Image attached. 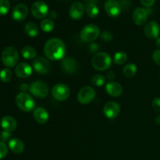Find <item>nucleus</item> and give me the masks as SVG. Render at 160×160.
Returning a JSON list of instances; mask_svg holds the SVG:
<instances>
[{
	"label": "nucleus",
	"mask_w": 160,
	"mask_h": 160,
	"mask_svg": "<svg viewBox=\"0 0 160 160\" xmlns=\"http://www.w3.org/2000/svg\"><path fill=\"white\" fill-rule=\"evenodd\" d=\"M70 90L65 84H57L52 89V95L58 101H65L69 98Z\"/></svg>",
	"instance_id": "nucleus-8"
},
{
	"label": "nucleus",
	"mask_w": 160,
	"mask_h": 160,
	"mask_svg": "<svg viewBox=\"0 0 160 160\" xmlns=\"http://www.w3.org/2000/svg\"><path fill=\"white\" fill-rule=\"evenodd\" d=\"M106 91L108 95L112 97H119L123 93L121 84L115 81H109L106 85Z\"/></svg>",
	"instance_id": "nucleus-19"
},
{
	"label": "nucleus",
	"mask_w": 160,
	"mask_h": 160,
	"mask_svg": "<svg viewBox=\"0 0 160 160\" xmlns=\"http://www.w3.org/2000/svg\"><path fill=\"white\" fill-rule=\"evenodd\" d=\"M128 60V56L124 52H118L113 56V62L118 65L125 63Z\"/></svg>",
	"instance_id": "nucleus-28"
},
{
	"label": "nucleus",
	"mask_w": 160,
	"mask_h": 160,
	"mask_svg": "<svg viewBox=\"0 0 160 160\" xmlns=\"http://www.w3.org/2000/svg\"><path fill=\"white\" fill-rule=\"evenodd\" d=\"M144 31L148 38L157 39L160 34V27L156 21H150L145 24Z\"/></svg>",
	"instance_id": "nucleus-13"
},
{
	"label": "nucleus",
	"mask_w": 160,
	"mask_h": 160,
	"mask_svg": "<svg viewBox=\"0 0 160 160\" xmlns=\"http://www.w3.org/2000/svg\"><path fill=\"white\" fill-rule=\"evenodd\" d=\"M98 48H99V46H98V44L93 43V44H91L90 45L89 49H90V51L92 52H98Z\"/></svg>",
	"instance_id": "nucleus-38"
},
{
	"label": "nucleus",
	"mask_w": 160,
	"mask_h": 160,
	"mask_svg": "<svg viewBox=\"0 0 160 160\" xmlns=\"http://www.w3.org/2000/svg\"><path fill=\"white\" fill-rule=\"evenodd\" d=\"M10 3L9 0H0V15H6L9 10Z\"/></svg>",
	"instance_id": "nucleus-31"
},
{
	"label": "nucleus",
	"mask_w": 160,
	"mask_h": 160,
	"mask_svg": "<svg viewBox=\"0 0 160 160\" xmlns=\"http://www.w3.org/2000/svg\"><path fill=\"white\" fill-rule=\"evenodd\" d=\"M137 73V66L134 63H129L124 67L123 73L127 78H132Z\"/></svg>",
	"instance_id": "nucleus-27"
},
{
	"label": "nucleus",
	"mask_w": 160,
	"mask_h": 160,
	"mask_svg": "<svg viewBox=\"0 0 160 160\" xmlns=\"http://www.w3.org/2000/svg\"><path fill=\"white\" fill-rule=\"evenodd\" d=\"M92 64L96 70L105 71L110 68L112 65V59L108 53L98 52L92 58Z\"/></svg>",
	"instance_id": "nucleus-2"
},
{
	"label": "nucleus",
	"mask_w": 160,
	"mask_h": 160,
	"mask_svg": "<svg viewBox=\"0 0 160 160\" xmlns=\"http://www.w3.org/2000/svg\"><path fill=\"white\" fill-rule=\"evenodd\" d=\"M17 120L10 116H6L1 120V127L4 131L12 132L17 128Z\"/></svg>",
	"instance_id": "nucleus-20"
},
{
	"label": "nucleus",
	"mask_w": 160,
	"mask_h": 160,
	"mask_svg": "<svg viewBox=\"0 0 160 160\" xmlns=\"http://www.w3.org/2000/svg\"><path fill=\"white\" fill-rule=\"evenodd\" d=\"M100 34V29L93 23H89L84 26L81 31V38L84 42H92L98 38Z\"/></svg>",
	"instance_id": "nucleus-5"
},
{
	"label": "nucleus",
	"mask_w": 160,
	"mask_h": 160,
	"mask_svg": "<svg viewBox=\"0 0 160 160\" xmlns=\"http://www.w3.org/2000/svg\"><path fill=\"white\" fill-rule=\"evenodd\" d=\"M30 92L37 98H45L48 95V87L45 82L42 81H34L30 85Z\"/></svg>",
	"instance_id": "nucleus-6"
},
{
	"label": "nucleus",
	"mask_w": 160,
	"mask_h": 160,
	"mask_svg": "<svg viewBox=\"0 0 160 160\" xmlns=\"http://www.w3.org/2000/svg\"><path fill=\"white\" fill-rule=\"evenodd\" d=\"M34 118L38 123L44 124L48 122V119H49V115L46 109L42 107H38L34 110Z\"/></svg>",
	"instance_id": "nucleus-21"
},
{
	"label": "nucleus",
	"mask_w": 160,
	"mask_h": 160,
	"mask_svg": "<svg viewBox=\"0 0 160 160\" xmlns=\"http://www.w3.org/2000/svg\"><path fill=\"white\" fill-rule=\"evenodd\" d=\"M15 73L18 78H27L32 73V68L27 62H20L16 67Z\"/></svg>",
	"instance_id": "nucleus-18"
},
{
	"label": "nucleus",
	"mask_w": 160,
	"mask_h": 160,
	"mask_svg": "<svg viewBox=\"0 0 160 160\" xmlns=\"http://www.w3.org/2000/svg\"><path fill=\"white\" fill-rule=\"evenodd\" d=\"M61 67H62V70L65 73H69V74L75 73L78 68V62H76V60L73 59V58L70 57L66 58L62 60V63H61Z\"/></svg>",
	"instance_id": "nucleus-17"
},
{
	"label": "nucleus",
	"mask_w": 160,
	"mask_h": 160,
	"mask_svg": "<svg viewBox=\"0 0 160 160\" xmlns=\"http://www.w3.org/2000/svg\"><path fill=\"white\" fill-rule=\"evenodd\" d=\"M8 154V148L4 142H0V159L6 157Z\"/></svg>",
	"instance_id": "nucleus-32"
},
{
	"label": "nucleus",
	"mask_w": 160,
	"mask_h": 160,
	"mask_svg": "<svg viewBox=\"0 0 160 160\" xmlns=\"http://www.w3.org/2000/svg\"><path fill=\"white\" fill-rule=\"evenodd\" d=\"M106 78L108 80H109L110 81H112L115 79V73L113 71H109L108 72L107 74H106Z\"/></svg>",
	"instance_id": "nucleus-39"
},
{
	"label": "nucleus",
	"mask_w": 160,
	"mask_h": 160,
	"mask_svg": "<svg viewBox=\"0 0 160 160\" xmlns=\"http://www.w3.org/2000/svg\"><path fill=\"white\" fill-rule=\"evenodd\" d=\"M152 108L156 112H160V98H155L153 99Z\"/></svg>",
	"instance_id": "nucleus-34"
},
{
	"label": "nucleus",
	"mask_w": 160,
	"mask_h": 160,
	"mask_svg": "<svg viewBox=\"0 0 160 160\" xmlns=\"http://www.w3.org/2000/svg\"><path fill=\"white\" fill-rule=\"evenodd\" d=\"M141 3L145 7H151L156 2V0H140Z\"/></svg>",
	"instance_id": "nucleus-37"
},
{
	"label": "nucleus",
	"mask_w": 160,
	"mask_h": 160,
	"mask_svg": "<svg viewBox=\"0 0 160 160\" xmlns=\"http://www.w3.org/2000/svg\"><path fill=\"white\" fill-rule=\"evenodd\" d=\"M152 59L154 62L157 65L160 66V49H157L153 52Z\"/></svg>",
	"instance_id": "nucleus-35"
},
{
	"label": "nucleus",
	"mask_w": 160,
	"mask_h": 160,
	"mask_svg": "<svg viewBox=\"0 0 160 160\" xmlns=\"http://www.w3.org/2000/svg\"><path fill=\"white\" fill-rule=\"evenodd\" d=\"M9 148L12 152L16 154H20L24 151V144L18 138H12L9 142Z\"/></svg>",
	"instance_id": "nucleus-22"
},
{
	"label": "nucleus",
	"mask_w": 160,
	"mask_h": 160,
	"mask_svg": "<svg viewBox=\"0 0 160 160\" xmlns=\"http://www.w3.org/2000/svg\"><path fill=\"white\" fill-rule=\"evenodd\" d=\"M120 112V105L116 102H109L103 108V114L108 119H115Z\"/></svg>",
	"instance_id": "nucleus-11"
},
{
	"label": "nucleus",
	"mask_w": 160,
	"mask_h": 160,
	"mask_svg": "<svg viewBox=\"0 0 160 160\" xmlns=\"http://www.w3.org/2000/svg\"><path fill=\"white\" fill-rule=\"evenodd\" d=\"M18 61L19 53L14 47H6L2 52V62L6 67H15Z\"/></svg>",
	"instance_id": "nucleus-4"
},
{
	"label": "nucleus",
	"mask_w": 160,
	"mask_h": 160,
	"mask_svg": "<svg viewBox=\"0 0 160 160\" xmlns=\"http://www.w3.org/2000/svg\"><path fill=\"white\" fill-rule=\"evenodd\" d=\"M28 14V8L25 4L17 5L12 12V17L14 20L21 22L26 19Z\"/></svg>",
	"instance_id": "nucleus-14"
},
{
	"label": "nucleus",
	"mask_w": 160,
	"mask_h": 160,
	"mask_svg": "<svg viewBox=\"0 0 160 160\" xmlns=\"http://www.w3.org/2000/svg\"><path fill=\"white\" fill-rule=\"evenodd\" d=\"M9 138H10V132H8V131H3L0 134V139L2 142H4V143L9 140Z\"/></svg>",
	"instance_id": "nucleus-36"
},
{
	"label": "nucleus",
	"mask_w": 160,
	"mask_h": 160,
	"mask_svg": "<svg viewBox=\"0 0 160 160\" xmlns=\"http://www.w3.org/2000/svg\"><path fill=\"white\" fill-rule=\"evenodd\" d=\"M156 45H157L159 48H160V38H158L156 39Z\"/></svg>",
	"instance_id": "nucleus-42"
},
{
	"label": "nucleus",
	"mask_w": 160,
	"mask_h": 160,
	"mask_svg": "<svg viewBox=\"0 0 160 160\" xmlns=\"http://www.w3.org/2000/svg\"><path fill=\"white\" fill-rule=\"evenodd\" d=\"M91 82L96 87H101L106 83V78L102 74H95L92 77Z\"/></svg>",
	"instance_id": "nucleus-29"
},
{
	"label": "nucleus",
	"mask_w": 160,
	"mask_h": 160,
	"mask_svg": "<svg viewBox=\"0 0 160 160\" xmlns=\"http://www.w3.org/2000/svg\"><path fill=\"white\" fill-rule=\"evenodd\" d=\"M44 52L46 57L51 60H59L66 54V45L61 39L51 38L46 42L44 46Z\"/></svg>",
	"instance_id": "nucleus-1"
},
{
	"label": "nucleus",
	"mask_w": 160,
	"mask_h": 160,
	"mask_svg": "<svg viewBox=\"0 0 160 160\" xmlns=\"http://www.w3.org/2000/svg\"><path fill=\"white\" fill-rule=\"evenodd\" d=\"M31 13L35 18L43 19L48 14V7L43 1H37L31 6Z\"/></svg>",
	"instance_id": "nucleus-10"
},
{
	"label": "nucleus",
	"mask_w": 160,
	"mask_h": 160,
	"mask_svg": "<svg viewBox=\"0 0 160 160\" xmlns=\"http://www.w3.org/2000/svg\"><path fill=\"white\" fill-rule=\"evenodd\" d=\"M12 73L9 69L5 68L2 69V70L0 71V80H1L2 82H9V81H11V79H12Z\"/></svg>",
	"instance_id": "nucleus-30"
},
{
	"label": "nucleus",
	"mask_w": 160,
	"mask_h": 160,
	"mask_svg": "<svg viewBox=\"0 0 160 160\" xmlns=\"http://www.w3.org/2000/svg\"><path fill=\"white\" fill-rule=\"evenodd\" d=\"M21 55L24 59H32L37 56V51L31 46H24L21 49Z\"/></svg>",
	"instance_id": "nucleus-24"
},
{
	"label": "nucleus",
	"mask_w": 160,
	"mask_h": 160,
	"mask_svg": "<svg viewBox=\"0 0 160 160\" xmlns=\"http://www.w3.org/2000/svg\"><path fill=\"white\" fill-rule=\"evenodd\" d=\"M16 104L23 112H31L35 107V102L31 95L26 92H20L16 97Z\"/></svg>",
	"instance_id": "nucleus-3"
},
{
	"label": "nucleus",
	"mask_w": 160,
	"mask_h": 160,
	"mask_svg": "<svg viewBox=\"0 0 160 160\" xmlns=\"http://www.w3.org/2000/svg\"><path fill=\"white\" fill-rule=\"evenodd\" d=\"M133 21L136 25L142 26L145 24L148 18V12L144 8L138 7L134 9L132 14Z\"/></svg>",
	"instance_id": "nucleus-16"
},
{
	"label": "nucleus",
	"mask_w": 160,
	"mask_h": 160,
	"mask_svg": "<svg viewBox=\"0 0 160 160\" xmlns=\"http://www.w3.org/2000/svg\"><path fill=\"white\" fill-rule=\"evenodd\" d=\"M105 10L111 17H117L121 13L122 8L117 0H108L105 3Z\"/></svg>",
	"instance_id": "nucleus-12"
},
{
	"label": "nucleus",
	"mask_w": 160,
	"mask_h": 160,
	"mask_svg": "<svg viewBox=\"0 0 160 160\" xmlns=\"http://www.w3.org/2000/svg\"><path fill=\"white\" fill-rule=\"evenodd\" d=\"M85 11L87 15L91 18H95L96 17H98V12H99L98 6L93 2H88L86 5Z\"/></svg>",
	"instance_id": "nucleus-25"
},
{
	"label": "nucleus",
	"mask_w": 160,
	"mask_h": 160,
	"mask_svg": "<svg viewBox=\"0 0 160 160\" xmlns=\"http://www.w3.org/2000/svg\"><path fill=\"white\" fill-rule=\"evenodd\" d=\"M95 90L90 86H85L79 91L78 100L81 104L85 105L92 102L95 98Z\"/></svg>",
	"instance_id": "nucleus-7"
},
{
	"label": "nucleus",
	"mask_w": 160,
	"mask_h": 160,
	"mask_svg": "<svg viewBox=\"0 0 160 160\" xmlns=\"http://www.w3.org/2000/svg\"><path fill=\"white\" fill-rule=\"evenodd\" d=\"M24 31L29 37L35 38L38 35L39 30L37 24L33 22H29L24 27Z\"/></svg>",
	"instance_id": "nucleus-23"
},
{
	"label": "nucleus",
	"mask_w": 160,
	"mask_h": 160,
	"mask_svg": "<svg viewBox=\"0 0 160 160\" xmlns=\"http://www.w3.org/2000/svg\"><path fill=\"white\" fill-rule=\"evenodd\" d=\"M29 88H30V86H28L27 84H23L20 85V89L23 91H26Z\"/></svg>",
	"instance_id": "nucleus-40"
},
{
	"label": "nucleus",
	"mask_w": 160,
	"mask_h": 160,
	"mask_svg": "<svg viewBox=\"0 0 160 160\" xmlns=\"http://www.w3.org/2000/svg\"><path fill=\"white\" fill-rule=\"evenodd\" d=\"M84 12V6L80 2H75L71 5L69 10V15L73 20H78L82 18Z\"/></svg>",
	"instance_id": "nucleus-15"
},
{
	"label": "nucleus",
	"mask_w": 160,
	"mask_h": 160,
	"mask_svg": "<svg viewBox=\"0 0 160 160\" xmlns=\"http://www.w3.org/2000/svg\"><path fill=\"white\" fill-rule=\"evenodd\" d=\"M101 39L103 42H109L112 40V34L109 31H104L101 34Z\"/></svg>",
	"instance_id": "nucleus-33"
},
{
	"label": "nucleus",
	"mask_w": 160,
	"mask_h": 160,
	"mask_svg": "<svg viewBox=\"0 0 160 160\" xmlns=\"http://www.w3.org/2000/svg\"><path fill=\"white\" fill-rule=\"evenodd\" d=\"M41 29L45 33H50L54 30L55 23L51 19H45L41 22Z\"/></svg>",
	"instance_id": "nucleus-26"
},
{
	"label": "nucleus",
	"mask_w": 160,
	"mask_h": 160,
	"mask_svg": "<svg viewBox=\"0 0 160 160\" xmlns=\"http://www.w3.org/2000/svg\"><path fill=\"white\" fill-rule=\"evenodd\" d=\"M159 77H160V73H159Z\"/></svg>",
	"instance_id": "nucleus-43"
},
{
	"label": "nucleus",
	"mask_w": 160,
	"mask_h": 160,
	"mask_svg": "<svg viewBox=\"0 0 160 160\" xmlns=\"http://www.w3.org/2000/svg\"><path fill=\"white\" fill-rule=\"evenodd\" d=\"M51 63L44 57H37L33 62V68L39 74H46L51 70Z\"/></svg>",
	"instance_id": "nucleus-9"
},
{
	"label": "nucleus",
	"mask_w": 160,
	"mask_h": 160,
	"mask_svg": "<svg viewBox=\"0 0 160 160\" xmlns=\"http://www.w3.org/2000/svg\"><path fill=\"white\" fill-rule=\"evenodd\" d=\"M156 123H157L158 125H160V115H159L158 116V117H156Z\"/></svg>",
	"instance_id": "nucleus-41"
}]
</instances>
